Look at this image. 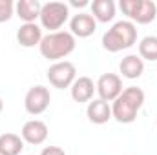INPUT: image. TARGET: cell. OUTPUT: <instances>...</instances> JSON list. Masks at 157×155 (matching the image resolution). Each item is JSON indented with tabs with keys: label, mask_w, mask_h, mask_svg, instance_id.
I'll return each instance as SVG.
<instances>
[{
	"label": "cell",
	"mask_w": 157,
	"mask_h": 155,
	"mask_svg": "<svg viewBox=\"0 0 157 155\" xmlns=\"http://www.w3.org/2000/svg\"><path fill=\"white\" fill-rule=\"evenodd\" d=\"M70 91H71V99L75 102H90L97 89H95V84L90 77H78L71 84Z\"/></svg>",
	"instance_id": "cell-12"
},
{
	"label": "cell",
	"mask_w": 157,
	"mask_h": 155,
	"mask_svg": "<svg viewBox=\"0 0 157 155\" xmlns=\"http://www.w3.org/2000/svg\"><path fill=\"white\" fill-rule=\"evenodd\" d=\"M40 155H66V152L62 150V148H59V146H46Z\"/></svg>",
	"instance_id": "cell-20"
},
{
	"label": "cell",
	"mask_w": 157,
	"mask_h": 155,
	"mask_svg": "<svg viewBox=\"0 0 157 155\" xmlns=\"http://www.w3.org/2000/svg\"><path fill=\"white\" fill-rule=\"evenodd\" d=\"M75 46H77V40L70 31H55V33H48L46 37H42L39 49L44 59L60 62L62 59H66L68 55L75 51Z\"/></svg>",
	"instance_id": "cell-2"
},
{
	"label": "cell",
	"mask_w": 157,
	"mask_h": 155,
	"mask_svg": "<svg viewBox=\"0 0 157 155\" xmlns=\"http://www.w3.org/2000/svg\"><path fill=\"white\" fill-rule=\"evenodd\" d=\"M4 112V100H2V97H0V113Z\"/></svg>",
	"instance_id": "cell-22"
},
{
	"label": "cell",
	"mask_w": 157,
	"mask_h": 155,
	"mask_svg": "<svg viewBox=\"0 0 157 155\" xmlns=\"http://www.w3.org/2000/svg\"><path fill=\"white\" fill-rule=\"evenodd\" d=\"M0 155H6V153H4V152H0Z\"/></svg>",
	"instance_id": "cell-23"
},
{
	"label": "cell",
	"mask_w": 157,
	"mask_h": 155,
	"mask_svg": "<svg viewBox=\"0 0 157 155\" xmlns=\"http://www.w3.org/2000/svg\"><path fill=\"white\" fill-rule=\"evenodd\" d=\"M24 150V141L17 133H2L0 135V152L6 155H20Z\"/></svg>",
	"instance_id": "cell-17"
},
{
	"label": "cell",
	"mask_w": 157,
	"mask_h": 155,
	"mask_svg": "<svg viewBox=\"0 0 157 155\" xmlns=\"http://www.w3.org/2000/svg\"><path fill=\"white\" fill-rule=\"evenodd\" d=\"M40 26L49 33L59 31L70 18V6L64 2H46L40 9Z\"/></svg>",
	"instance_id": "cell-5"
},
{
	"label": "cell",
	"mask_w": 157,
	"mask_h": 155,
	"mask_svg": "<svg viewBox=\"0 0 157 155\" xmlns=\"http://www.w3.org/2000/svg\"><path fill=\"white\" fill-rule=\"evenodd\" d=\"M51 102V95L49 89L46 86H33L28 89L26 97H24V108L29 115H40L48 110Z\"/></svg>",
	"instance_id": "cell-7"
},
{
	"label": "cell",
	"mask_w": 157,
	"mask_h": 155,
	"mask_svg": "<svg viewBox=\"0 0 157 155\" xmlns=\"http://www.w3.org/2000/svg\"><path fill=\"white\" fill-rule=\"evenodd\" d=\"M20 137H22L24 142L39 146V144H42L48 139V126H46V122H42L39 119H31V120H28L22 126Z\"/></svg>",
	"instance_id": "cell-10"
},
{
	"label": "cell",
	"mask_w": 157,
	"mask_h": 155,
	"mask_svg": "<svg viewBox=\"0 0 157 155\" xmlns=\"http://www.w3.org/2000/svg\"><path fill=\"white\" fill-rule=\"evenodd\" d=\"M135 42H137V28L130 20H119L102 35V47L110 53L128 49Z\"/></svg>",
	"instance_id": "cell-3"
},
{
	"label": "cell",
	"mask_w": 157,
	"mask_h": 155,
	"mask_svg": "<svg viewBox=\"0 0 157 155\" xmlns=\"http://www.w3.org/2000/svg\"><path fill=\"white\" fill-rule=\"evenodd\" d=\"M119 71L124 78H139L144 71V60L139 55H126L119 64Z\"/></svg>",
	"instance_id": "cell-15"
},
{
	"label": "cell",
	"mask_w": 157,
	"mask_h": 155,
	"mask_svg": "<svg viewBox=\"0 0 157 155\" xmlns=\"http://www.w3.org/2000/svg\"><path fill=\"white\" fill-rule=\"evenodd\" d=\"M139 57L143 60H150L155 62L157 60V37L148 35L139 42Z\"/></svg>",
	"instance_id": "cell-18"
},
{
	"label": "cell",
	"mask_w": 157,
	"mask_h": 155,
	"mask_svg": "<svg viewBox=\"0 0 157 155\" xmlns=\"http://www.w3.org/2000/svg\"><path fill=\"white\" fill-rule=\"evenodd\" d=\"M91 17L97 20V22H112L115 18V11H117V6L113 0H93L91 4Z\"/></svg>",
	"instance_id": "cell-16"
},
{
	"label": "cell",
	"mask_w": 157,
	"mask_h": 155,
	"mask_svg": "<svg viewBox=\"0 0 157 155\" xmlns=\"http://www.w3.org/2000/svg\"><path fill=\"white\" fill-rule=\"evenodd\" d=\"M121 11L130 18V22L150 24L157 17V6L154 0H121Z\"/></svg>",
	"instance_id": "cell-4"
},
{
	"label": "cell",
	"mask_w": 157,
	"mask_h": 155,
	"mask_svg": "<svg viewBox=\"0 0 157 155\" xmlns=\"http://www.w3.org/2000/svg\"><path fill=\"white\" fill-rule=\"evenodd\" d=\"M70 6H73V7H86V6H90V2L88 0H71Z\"/></svg>",
	"instance_id": "cell-21"
},
{
	"label": "cell",
	"mask_w": 157,
	"mask_h": 155,
	"mask_svg": "<svg viewBox=\"0 0 157 155\" xmlns=\"http://www.w3.org/2000/svg\"><path fill=\"white\" fill-rule=\"evenodd\" d=\"M95 89H97L101 100L113 102L122 93V78L115 73H104V75L99 77L97 84H95Z\"/></svg>",
	"instance_id": "cell-8"
},
{
	"label": "cell",
	"mask_w": 157,
	"mask_h": 155,
	"mask_svg": "<svg viewBox=\"0 0 157 155\" xmlns=\"http://www.w3.org/2000/svg\"><path fill=\"white\" fill-rule=\"evenodd\" d=\"M86 115L90 119V122H93V124H106L112 119V106H110V102L93 99L88 102Z\"/></svg>",
	"instance_id": "cell-11"
},
{
	"label": "cell",
	"mask_w": 157,
	"mask_h": 155,
	"mask_svg": "<svg viewBox=\"0 0 157 155\" xmlns=\"http://www.w3.org/2000/svg\"><path fill=\"white\" fill-rule=\"evenodd\" d=\"M70 29L75 39H88L97 31V20L90 13H77L70 20Z\"/></svg>",
	"instance_id": "cell-9"
},
{
	"label": "cell",
	"mask_w": 157,
	"mask_h": 155,
	"mask_svg": "<svg viewBox=\"0 0 157 155\" xmlns=\"http://www.w3.org/2000/svg\"><path fill=\"white\" fill-rule=\"evenodd\" d=\"M17 40L22 47H35L42 42V28L37 24H22L17 31Z\"/></svg>",
	"instance_id": "cell-14"
},
{
	"label": "cell",
	"mask_w": 157,
	"mask_h": 155,
	"mask_svg": "<svg viewBox=\"0 0 157 155\" xmlns=\"http://www.w3.org/2000/svg\"><path fill=\"white\" fill-rule=\"evenodd\" d=\"M42 4L39 0H18L15 4V13L24 24H35V20L40 17Z\"/></svg>",
	"instance_id": "cell-13"
},
{
	"label": "cell",
	"mask_w": 157,
	"mask_h": 155,
	"mask_svg": "<svg viewBox=\"0 0 157 155\" xmlns=\"http://www.w3.org/2000/svg\"><path fill=\"white\" fill-rule=\"evenodd\" d=\"M48 80L53 88L57 89H66V88H71V84L75 82L77 78V68L73 62L70 60H60V62H55L48 68Z\"/></svg>",
	"instance_id": "cell-6"
},
{
	"label": "cell",
	"mask_w": 157,
	"mask_h": 155,
	"mask_svg": "<svg viewBox=\"0 0 157 155\" xmlns=\"http://www.w3.org/2000/svg\"><path fill=\"white\" fill-rule=\"evenodd\" d=\"M15 15V2L13 0H0V24L11 20Z\"/></svg>",
	"instance_id": "cell-19"
},
{
	"label": "cell",
	"mask_w": 157,
	"mask_h": 155,
	"mask_svg": "<svg viewBox=\"0 0 157 155\" xmlns=\"http://www.w3.org/2000/svg\"><path fill=\"white\" fill-rule=\"evenodd\" d=\"M144 104V91L137 86H128L122 89V93L112 102V119H115L121 124H132L139 110Z\"/></svg>",
	"instance_id": "cell-1"
}]
</instances>
